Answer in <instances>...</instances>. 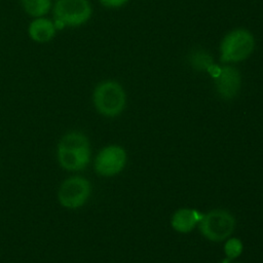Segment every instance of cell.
<instances>
[{
    "label": "cell",
    "instance_id": "1",
    "mask_svg": "<svg viewBox=\"0 0 263 263\" xmlns=\"http://www.w3.org/2000/svg\"><path fill=\"white\" fill-rule=\"evenodd\" d=\"M60 165L67 171H81L90 159V146L87 137L80 132H70L64 135L57 150Z\"/></svg>",
    "mask_w": 263,
    "mask_h": 263
},
{
    "label": "cell",
    "instance_id": "2",
    "mask_svg": "<svg viewBox=\"0 0 263 263\" xmlns=\"http://www.w3.org/2000/svg\"><path fill=\"white\" fill-rule=\"evenodd\" d=\"M92 102L101 115L115 117L123 111L126 96L123 87L117 81L105 80L95 87Z\"/></svg>",
    "mask_w": 263,
    "mask_h": 263
},
{
    "label": "cell",
    "instance_id": "3",
    "mask_svg": "<svg viewBox=\"0 0 263 263\" xmlns=\"http://www.w3.org/2000/svg\"><path fill=\"white\" fill-rule=\"evenodd\" d=\"M255 48L253 34L242 28L227 33L220 44V60L224 64L238 63L248 59Z\"/></svg>",
    "mask_w": 263,
    "mask_h": 263
},
{
    "label": "cell",
    "instance_id": "4",
    "mask_svg": "<svg viewBox=\"0 0 263 263\" xmlns=\"http://www.w3.org/2000/svg\"><path fill=\"white\" fill-rule=\"evenodd\" d=\"M57 30L66 27H79L87 23L92 8L88 0H55L52 8Z\"/></svg>",
    "mask_w": 263,
    "mask_h": 263
},
{
    "label": "cell",
    "instance_id": "5",
    "mask_svg": "<svg viewBox=\"0 0 263 263\" xmlns=\"http://www.w3.org/2000/svg\"><path fill=\"white\" fill-rule=\"evenodd\" d=\"M198 224L205 238L212 241H223L234 231L235 219L228 211L217 209L203 214Z\"/></svg>",
    "mask_w": 263,
    "mask_h": 263
},
{
    "label": "cell",
    "instance_id": "6",
    "mask_svg": "<svg viewBox=\"0 0 263 263\" xmlns=\"http://www.w3.org/2000/svg\"><path fill=\"white\" fill-rule=\"evenodd\" d=\"M91 186L88 180L80 176H74L62 182L58 190V199L66 209H78L88 199Z\"/></svg>",
    "mask_w": 263,
    "mask_h": 263
},
{
    "label": "cell",
    "instance_id": "7",
    "mask_svg": "<svg viewBox=\"0 0 263 263\" xmlns=\"http://www.w3.org/2000/svg\"><path fill=\"white\" fill-rule=\"evenodd\" d=\"M126 152L118 145L103 148L95 159V170L103 177H112L120 173L126 163Z\"/></svg>",
    "mask_w": 263,
    "mask_h": 263
},
{
    "label": "cell",
    "instance_id": "8",
    "mask_svg": "<svg viewBox=\"0 0 263 263\" xmlns=\"http://www.w3.org/2000/svg\"><path fill=\"white\" fill-rule=\"evenodd\" d=\"M214 79L217 92L222 99L231 100L237 96L241 85V76L236 68L230 65L223 66Z\"/></svg>",
    "mask_w": 263,
    "mask_h": 263
},
{
    "label": "cell",
    "instance_id": "9",
    "mask_svg": "<svg viewBox=\"0 0 263 263\" xmlns=\"http://www.w3.org/2000/svg\"><path fill=\"white\" fill-rule=\"evenodd\" d=\"M57 33L53 21L44 16L35 17L28 27L30 39L36 43H47L51 41Z\"/></svg>",
    "mask_w": 263,
    "mask_h": 263
},
{
    "label": "cell",
    "instance_id": "10",
    "mask_svg": "<svg viewBox=\"0 0 263 263\" xmlns=\"http://www.w3.org/2000/svg\"><path fill=\"white\" fill-rule=\"evenodd\" d=\"M203 214L192 209H180L172 217L173 228L182 233L190 232L201 220Z\"/></svg>",
    "mask_w": 263,
    "mask_h": 263
},
{
    "label": "cell",
    "instance_id": "11",
    "mask_svg": "<svg viewBox=\"0 0 263 263\" xmlns=\"http://www.w3.org/2000/svg\"><path fill=\"white\" fill-rule=\"evenodd\" d=\"M26 13L35 17H41L48 13L51 7L50 0H21Z\"/></svg>",
    "mask_w": 263,
    "mask_h": 263
},
{
    "label": "cell",
    "instance_id": "12",
    "mask_svg": "<svg viewBox=\"0 0 263 263\" xmlns=\"http://www.w3.org/2000/svg\"><path fill=\"white\" fill-rule=\"evenodd\" d=\"M189 62L194 69L199 71H206L209 73L216 66L212 57L203 50H193L189 55Z\"/></svg>",
    "mask_w": 263,
    "mask_h": 263
},
{
    "label": "cell",
    "instance_id": "13",
    "mask_svg": "<svg viewBox=\"0 0 263 263\" xmlns=\"http://www.w3.org/2000/svg\"><path fill=\"white\" fill-rule=\"evenodd\" d=\"M242 242L238 238H230L226 241L224 246V251L226 254V257L229 259H235L242 253Z\"/></svg>",
    "mask_w": 263,
    "mask_h": 263
},
{
    "label": "cell",
    "instance_id": "14",
    "mask_svg": "<svg viewBox=\"0 0 263 263\" xmlns=\"http://www.w3.org/2000/svg\"><path fill=\"white\" fill-rule=\"evenodd\" d=\"M99 2L107 8H118L128 2V0H99Z\"/></svg>",
    "mask_w": 263,
    "mask_h": 263
},
{
    "label": "cell",
    "instance_id": "15",
    "mask_svg": "<svg viewBox=\"0 0 263 263\" xmlns=\"http://www.w3.org/2000/svg\"><path fill=\"white\" fill-rule=\"evenodd\" d=\"M221 263H238V262H233V259H229V258H226L224 259Z\"/></svg>",
    "mask_w": 263,
    "mask_h": 263
}]
</instances>
